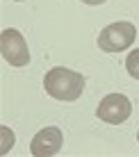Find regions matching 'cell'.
<instances>
[{"label": "cell", "mask_w": 139, "mask_h": 157, "mask_svg": "<svg viewBox=\"0 0 139 157\" xmlns=\"http://www.w3.org/2000/svg\"><path fill=\"white\" fill-rule=\"evenodd\" d=\"M44 89L50 98L64 100V102H73L82 96L84 91V78L82 73H75L71 68L55 66L46 73L44 78Z\"/></svg>", "instance_id": "6da1fadb"}, {"label": "cell", "mask_w": 139, "mask_h": 157, "mask_svg": "<svg viewBox=\"0 0 139 157\" xmlns=\"http://www.w3.org/2000/svg\"><path fill=\"white\" fill-rule=\"evenodd\" d=\"M137 36V28L128 21H119V23H112L105 30H100L98 36V48L105 52H121L135 43Z\"/></svg>", "instance_id": "7a4b0ae2"}, {"label": "cell", "mask_w": 139, "mask_h": 157, "mask_svg": "<svg viewBox=\"0 0 139 157\" xmlns=\"http://www.w3.org/2000/svg\"><path fill=\"white\" fill-rule=\"evenodd\" d=\"M0 52H2V59L9 62L12 66H25V64H30L28 41L14 28L2 30V34H0Z\"/></svg>", "instance_id": "3957f363"}, {"label": "cell", "mask_w": 139, "mask_h": 157, "mask_svg": "<svg viewBox=\"0 0 139 157\" xmlns=\"http://www.w3.org/2000/svg\"><path fill=\"white\" fill-rule=\"evenodd\" d=\"M132 114V102L128 96L123 94H110L100 100L98 109H96V116L105 123H112V125H119V123H125Z\"/></svg>", "instance_id": "277c9868"}, {"label": "cell", "mask_w": 139, "mask_h": 157, "mask_svg": "<svg viewBox=\"0 0 139 157\" xmlns=\"http://www.w3.org/2000/svg\"><path fill=\"white\" fill-rule=\"evenodd\" d=\"M62 141H64V134L60 128L50 125V128H44L34 134L30 144V153L34 157H52L62 150Z\"/></svg>", "instance_id": "5b68a950"}, {"label": "cell", "mask_w": 139, "mask_h": 157, "mask_svg": "<svg viewBox=\"0 0 139 157\" xmlns=\"http://www.w3.org/2000/svg\"><path fill=\"white\" fill-rule=\"evenodd\" d=\"M125 68H128V73H130L135 80H139V48L132 50L130 55L125 57Z\"/></svg>", "instance_id": "8992f818"}, {"label": "cell", "mask_w": 139, "mask_h": 157, "mask_svg": "<svg viewBox=\"0 0 139 157\" xmlns=\"http://www.w3.org/2000/svg\"><path fill=\"white\" fill-rule=\"evenodd\" d=\"M0 134H2V148H0V153L7 155L9 150H12V146H14V132H12L9 128L0 125Z\"/></svg>", "instance_id": "52a82bcc"}, {"label": "cell", "mask_w": 139, "mask_h": 157, "mask_svg": "<svg viewBox=\"0 0 139 157\" xmlns=\"http://www.w3.org/2000/svg\"><path fill=\"white\" fill-rule=\"evenodd\" d=\"M82 2H84V5H103L105 0H82Z\"/></svg>", "instance_id": "ba28073f"}, {"label": "cell", "mask_w": 139, "mask_h": 157, "mask_svg": "<svg viewBox=\"0 0 139 157\" xmlns=\"http://www.w3.org/2000/svg\"><path fill=\"white\" fill-rule=\"evenodd\" d=\"M137 141H139V132H137Z\"/></svg>", "instance_id": "9c48e42d"}, {"label": "cell", "mask_w": 139, "mask_h": 157, "mask_svg": "<svg viewBox=\"0 0 139 157\" xmlns=\"http://www.w3.org/2000/svg\"><path fill=\"white\" fill-rule=\"evenodd\" d=\"M16 2H21V0H16Z\"/></svg>", "instance_id": "30bf717a"}]
</instances>
